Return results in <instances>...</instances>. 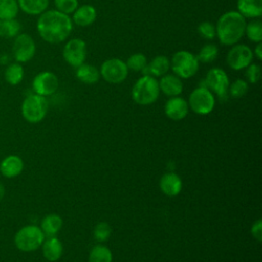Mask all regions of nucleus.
<instances>
[{
  "label": "nucleus",
  "instance_id": "nucleus-23",
  "mask_svg": "<svg viewBox=\"0 0 262 262\" xmlns=\"http://www.w3.org/2000/svg\"><path fill=\"white\" fill-rule=\"evenodd\" d=\"M62 227V219L57 214H48L46 215L42 221L40 228L45 234V236H55V234L61 229Z\"/></svg>",
  "mask_w": 262,
  "mask_h": 262
},
{
  "label": "nucleus",
  "instance_id": "nucleus-27",
  "mask_svg": "<svg viewBox=\"0 0 262 262\" xmlns=\"http://www.w3.org/2000/svg\"><path fill=\"white\" fill-rule=\"evenodd\" d=\"M113 255L111 250L102 245H97L92 248L89 254L88 262H112Z\"/></svg>",
  "mask_w": 262,
  "mask_h": 262
},
{
  "label": "nucleus",
  "instance_id": "nucleus-37",
  "mask_svg": "<svg viewBox=\"0 0 262 262\" xmlns=\"http://www.w3.org/2000/svg\"><path fill=\"white\" fill-rule=\"evenodd\" d=\"M251 232H252V235L254 236V238H256L258 242H261V238H262V221L259 219L257 220L252 228H251Z\"/></svg>",
  "mask_w": 262,
  "mask_h": 262
},
{
  "label": "nucleus",
  "instance_id": "nucleus-22",
  "mask_svg": "<svg viewBox=\"0 0 262 262\" xmlns=\"http://www.w3.org/2000/svg\"><path fill=\"white\" fill-rule=\"evenodd\" d=\"M76 77L79 81L85 84H95L98 82L100 78L99 70L93 64L82 63L78 68H76Z\"/></svg>",
  "mask_w": 262,
  "mask_h": 262
},
{
  "label": "nucleus",
  "instance_id": "nucleus-32",
  "mask_svg": "<svg viewBox=\"0 0 262 262\" xmlns=\"http://www.w3.org/2000/svg\"><path fill=\"white\" fill-rule=\"evenodd\" d=\"M248 89H249V85H248V82H246V80L236 79L231 84H229L228 92L232 97L239 98L247 93Z\"/></svg>",
  "mask_w": 262,
  "mask_h": 262
},
{
  "label": "nucleus",
  "instance_id": "nucleus-36",
  "mask_svg": "<svg viewBox=\"0 0 262 262\" xmlns=\"http://www.w3.org/2000/svg\"><path fill=\"white\" fill-rule=\"evenodd\" d=\"M246 77L247 80L252 83L255 84L259 81L260 76H261V69L260 66L256 62H251L247 68H246Z\"/></svg>",
  "mask_w": 262,
  "mask_h": 262
},
{
  "label": "nucleus",
  "instance_id": "nucleus-17",
  "mask_svg": "<svg viewBox=\"0 0 262 262\" xmlns=\"http://www.w3.org/2000/svg\"><path fill=\"white\" fill-rule=\"evenodd\" d=\"M159 87L160 91L170 97L178 96L183 90V84L181 79L178 76L171 74H166L162 76L161 80L159 81Z\"/></svg>",
  "mask_w": 262,
  "mask_h": 262
},
{
  "label": "nucleus",
  "instance_id": "nucleus-14",
  "mask_svg": "<svg viewBox=\"0 0 262 262\" xmlns=\"http://www.w3.org/2000/svg\"><path fill=\"white\" fill-rule=\"evenodd\" d=\"M166 116L173 121H180L188 114V103L180 96L170 97L164 107Z\"/></svg>",
  "mask_w": 262,
  "mask_h": 262
},
{
  "label": "nucleus",
  "instance_id": "nucleus-25",
  "mask_svg": "<svg viewBox=\"0 0 262 262\" xmlns=\"http://www.w3.org/2000/svg\"><path fill=\"white\" fill-rule=\"evenodd\" d=\"M20 31V24L15 18L0 19V37L12 38L16 37Z\"/></svg>",
  "mask_w": 262,
  "mask_h": 262
},
{
  "label": "nucleus",
  "instance_id": "nucleus-16",
  "mask_svg": "<svg viewBox=\"0 0 262 262\" xmlns=\"http://www.w3.org/2000/svg\"><path fill=\"white\" fill-rule=\"evenodd\" d=\"M97 16L96 9L90 4H84L78 6L73 12V23L79 27H89L91 26Z\"/></svg>",
  "mask_w": 262,
  "mask_h": 262
},
{
  "label": "nucleus",
  "instance_id": "nucleus-34",
  "mask_svg": "<svg viewBox=\"0 0 262 262\" xmlns=\"http://www.w3.org/2000/svg\"><path fill=\"white\" fill-rule=\"evenodd\" d=\"M54 5L56 10L69 15L77 9L79 3L78 0H54Z\"/></svg>",
  "mask_w": 262,
  "mask_h": 262
},
{
  "label": "nucleus",
  "instance_id": "nucleus-9",
  "mask_svg": "<svg viewBox=\"0 0 262 262\" xmlns=\"http://www.w3.org/2000/svg\"><path fill=\"white\" fill-rule=\"evenodd\" d=\"M205 87L212 93H215L220 99H225L228 93L229 78L224 70L220 68H212L206 75Z\"/></svg>",
  "mask_w": 262,
  "mask_h": 262
},
{
  "label": "nucleus",
  "instance_id": "nucleus-11",
  "mask_svg": "<svg viewBox=\"0 0 262 262\" xmlns=\"http://www.w3.org/2000/svg\"><path fill=\"white\" fill-rule=\"evenodd\" d=\"M253 51L245 44H234L226 55V62L234 71H241L246 69L251 62H253Z\"/></svg>",
  "mask_w": 262,
  "mask_h": 262
},
{
  "label": "nucleus",
  "instance_id": "nucleus-35",
  "mask_svg": "<svg viewBox=\"0 0 262 262\" xmlns=\"http://www.w3.org/2000/svg\"><path fill=\"white\" fill-rule=\"evenodd\" d=\"M198 32L206 40H212L216 37V28L211 21H202L198 26Z\"/></svg>",
  "mask_w": 262,
  "mask_h": 262
},
{
  "label": "nucleus",
  "instance_id": "nucleus-13",
  "mask_svg": "<svg viewBox=\"0 0 262 262\" xmlns=\"http://www.w3.org/2000/svg\"><path fill=\"white\" fill-rule=\"evenodd\" d=\"M32 87L36 94H39L45 97L49 96L57 90L58 78L52 72H49V71L40 72L33 79Z\"/></svg>",
  "mask_w": 262,
  "mask_h": 262
},
{
  "label": "nucleus",
  "instance_id": "nucleus-39",
  "mask_svg": "<svg viewBox=\"0 0 262 262\" xmlns=\"http://www.w3.org/2000/svg\"><path fill=\"white\" fill-rule=\"evenodd\" d=\"M4 194H5V187L3 183L0 181V201L4 198Z\"/></svg>",
  "mask_w": 262,
  "mask_h": 262
},
{
  "label": "nucleus",
  "instance_id": "nucleus-28",
  "mask_svg": "<svg viewBox=\"0 0 262 262\" xmlns=\"http://www.w3.org/2000/svg\"><path fill=\"white\" fill-rule=\"evenodd\" d=\"M245 35L252 42L259 43L262 41V21L259 18H254L246 25Z\"/></svg>",
  "mask_w": 262,
  "mask_h": 262
},
{
  "label": "nucleus",
  "instance_id": "nucleus-8",
  "mask_svg": "<svg viewBox=\"0 0 262 262\" xmlns=\"http://www.w3.org/2000/svg\"><path fill=\"white\" fill-rule=\"evenodd\" d=\"M128 68L126 62L120 58H110L100 66V76L104 81L111 84H120L128 76Z\"/></svg>",
  "mask_w": 262,
  "mask_h": 262
},
{
  "label": "nucleus",
  "instance_id": "nucleus-12",
  "mask_svg": "<svg viewBox=\"0 0 262 262\" xmlns=\"http://www.w3.org/2000/svg\"><path fill=\"white\" fill-rule=\"evenodd\" d=\"M13 56L18 62H27L31 60L36 53V44L33 38L26 34H18L12 45Z\"/></svg>",
  "mask_w": 262,
  "mask_h": 262
},
{
  "label": "nucleus",
  "instance_id": "nucleus-26",
  "mask_svg": "<svg viewBox=\"0 0 262 262\" xmlns=\"http://www.w3.org/2000/svg\"><path fill=\"white\" fill-rule=\"evenodd\" d=\"M25 71L24 68L19 63H11L9 64L4 73L5 80L10 85H17L24 79Z\"/></svg>",
  "mask_w": 262,
  "mask_h": 262
},
{
  "label": "nucleus",
  "instance_id": "nucleus-10",
  "mask_svg": "<svg viewBox=\"0 0 262 262\" xmlns=\"http://www.w3.org/2000/svg\"><path fill=\"white\" fill-rule=\"evenodd\" d=\"M87 55V45L84 40L74 38L68 41L62 49L63 59L73 68H78L85 62Z\"/></svg>",
  "mask_w": 262,
  "mask_h": 262
},
{
  "label": "nucleus",
  "instance_id": "nucleus-24",
  "mask_svg": "<svg viewBox=\"0 0 262 262\" xmlns=\"http://www.w3.org/2000/svg\"><path fill=\"white\" fill-rule=\"evenodd\" d=\"M18 7L26 13L31 15H40L49 4V0H17Z\"/></svg>",
  "mask_w": 262,
  "mask_h": 262
},
{
  "label": "nucleus",
  "instance_id": "nucleus-4",
  "mask_svg": "<svg viewBox=\"0 0 262 262\" xmlns=\"http://www.w3.org/2000/svg\"><path fill=\"white\" fill-rule=\"evenodd\" d=\"M45 239V234L37 225H25L14 234V245L21 252H34L38 250Z\"/></svg>",
  "mask_w": 262,
  "mask_h": 262
},
{
  "label": "nucleus",
  "instance_id": "nucleus-6",
  "mask_svg": "<svg viewBox=\"0 0 262 262\" xmlns=\"http://www.w3.org/2000/svg\"><path fill=\"white\" fill-rule=\"evenodd\" d=\"M48 106V101L45 96L36 93L30 94L21 103V115L27 122L36 124L46 117Z\"/></svg>",
  "mask_w": 262,
  "mask_h": 262
},
{
  "label": "nucleus",
  "instance_id": "nucleus-30",
  "mask_svg": "<svg viewBox=\"0 0 262 262\" xmlns=\"http://www.w3.org/2000/svg\"><path fill=\"white\" fill-rule=\"evenodd\" d=\"M217 56H218V47L213 43L205 44L201 48L199 54L196 55L198 60L205 63L214 61L217 58Z\"/></svg>",
  "mask_w": 262,
  "mask_h": 262
},
{
  "label": "nucleus",
  "instance_id": "nucleus-20",
  "mask_svg": "<svg viewBox=\"0 0 262 262\" xmlns=\"http://www.w3.org/2000/svg\"><path fill=\"white\" fill-rule=\"evenodd\" d=\"M42 254L43 257L49 262H55L60 259L62 255V244L61 242L55 237L50 236L44 239L42 244Z\"/></svg>",
  "mask_w": 262,
  "mask_h": 262
},
{
  "label": "nucleus",
  "instance_id": "nucleus-7",
  "mask_svg": "<svg viewBox=\"0 0 262 262\" xmlns=\"http://www.w3.org/2000/svg\"><path fill=\"white\" fill-rule=\"evenodd\" d=\"M187 103L195 114L208 115L215 106V97L207 87L200 86L190 93Z\"/></svg>",
  "mask_w": 262,
  "mask_h": 262
},
{
  "label": "nucleus",
  "instance_id": "nucleus-33",
  "mask_svg": "<svg viewBox=\"0 0 262 262\" xmlns=\"http://www.w3.org/2000/svg\"><path fill=\"white\" fill-rule=\"evenodd\" d=\"M111 234H112V228L110 224L106 222H99L94 227L93 235L97 242H105L106 239L110 238Z\"/></svg>",
  "mask_w": 262,
  "mask_h": 262
},
{
  "label": "nucleus",
  "instance_id": "nucleus-18",
  "mask_svg": "<svg viewBox=\"0 0 262 262\" xmlns=\"http://www.w3.org/2000/svg\"><path fill=\"white\" fill-rule=\"evenodd\" d=\"M169 70L170 59L165 55H157L149 62H147V66L141 73L143 75H148L156 78L166 75Z\"/></svg>",
  "mask_w": 262,
  "mask_h": 262
},
{
  "label": "nucleus",
  "instance_id": "nucleus-31",
  "mask_svg": "<svg viewBox=\"0 0 262 262\" xmlns=\"http://www.w3.org/2000/svg\"><path fill=\"white\" fill-rule=\"evenodd\" d=\"M126 66L128 70L134 71V72H142L145 67L147 66V58L143 53L137 52L132 55H130L127 59Z\"/></svg>",
  "mask_w": 262,
  "mask_h": 262
},
{
  "label": "nucleus",
  "instance_id": "nucleus-38",
  "mask_svg": "<svg viewBox=\"0 0 262 262\" xmlns=\"http://www.w3.org/2000/svg\"><path fill=\"white\" fill-rule=\"evenodd\" d=\"M253 54H254L259 60L262 59V44H261V42L257 43V45H256V47H255V49H254Z\"/></svg>",
  "mask_w": 262,
  "mask_h": 262
},
{
  "label": "nucleus",
  "instance_id": "nucleus-3",
  "mask_svg": "<svg viewBox=\"0 0 262 262\" xmlns=\"http://www.w3.org/2000/svg\"><path fill=\"white\" fill-rule=\"evenodd\" d=\"M160 95L159 81L152 76L143 75L132 87L131 96L134 102L139 105H148L154 103Z\"/></svg>",
  "mask_w": 262,
  "mask_h": 262
},
{
  "label": "nucleus",
  "instance_id": "nucleus-15",
  "mask_svg": "<svg viewBox=\"0 0 262 262\" xmlns=\"http://www.w3.org/2000/svg\"><path fill=\"white\" fill-rule=\"evenodd\" d=\"M24 167V161L19 156L9 155L0 162V173L5 178H14L20 175Z\"/></svg>",
  "mask_w": 262,
  "mask_h": 262
},
{
  "label": "nucleus",
  "instance_id": "nucleus-1",
  "mask_svg": "<svg viewBox=\"0 0 262 262\" xmlns=\"http://www.w3.org/2000/svg\"><path fill=\"white\" fill-rule=\"evenodd\" d=\"M73 30L72 18L56 9L45 10L37 20V31L40 37L51 44L64 41Z\"/></svg>",
  "mask_w": 262,
  "mask_h": 262
},
{
  "label": "nucleus",
  "instance_id": "nucleus-2",
  "mask_svg": "<svg viewBox=\"0 0 262 262\" xmlns=\"http://www.w3.org/2000/svg\"><path fill=\"white\" fill-rule=\"evenodd\" d=\"M246 25V18L239 12L236 10L227 11L217 20L216 36L221 44L234 45L245 36Z\"/></svg>",
  "mask_w": 262,
  "mask_h": 262
},
{
  "label": "nucleus",
  "instance_id": "nucleus-19",
  "mask_svg": "<svg viewBox=\"0 0 262 262\" xmlns=\"http://www.w3.org/2000/svg\"><path fill=\"white\" fill-rule=\"evenodd\" d=\"M160 188L162 192L168 196H175L179 194L182 189V181L175 173H166L161 177Z\"/></svg>",
  "mask_w": 262,
  "mask_h": 262
},
{
  "label": "nucleus",
  "instance_id": "nucleus-29",
  "mask_svg": "<svg viewBox=\"0 0 262 262\" xmlns=\"http://www.w3.org/2000/svg\"><path fill=\"white\" fill-rule=\"evenodd\" d=\"M18 9L17 0H0V19L15 18Z\"/></svg>",
  "mask_w": 262,
  "mask_h": 262
},
{
  "label": "nucleus",
  "instance_id": "nucleus-21",
  "mask_svg": "<svg viewBox=\"0 0 262 262\" xmlns=\"http://www.w3.org/2000/svg\"><path fill=\"white\" fill-rule=\"evenodd\" d=\"M237 12L245 18H259L262 15V0H237Z\"/></svg>",
  "mask_w": 262,
  "mask_h": 262
},
{
  "label": "nucleus",
  "instance_id": "nucleus-5",
  "mask_svg": "<svg viewBox=\"0 0 262 262\" xmlns=\"http://www.w3.org/2000/svg\"><path fill=\"white\" fill-rule=\"evenodd\" d=\"M199 63L196 55L186 50H179L173 54L170 60V69L180 79H188L196 74Z\"/></svg>",
  "mask_w": 262,
  "mask_h": 262
}]
</instances>
